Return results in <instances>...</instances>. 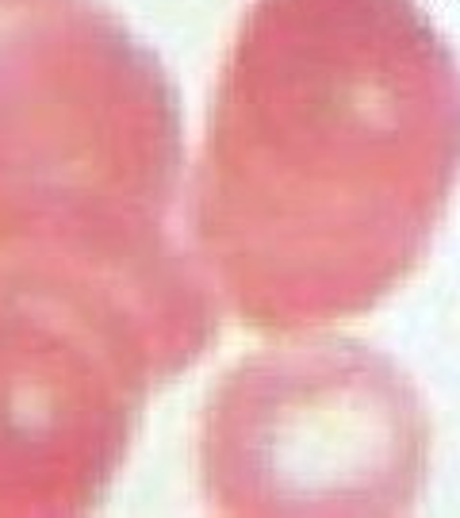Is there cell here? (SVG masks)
Listing matches in <instances>:
<instances>
[{"label":"cell","instance_id":"cell-2","mask_svg":"<svg viewBox=\"0 0 460 518\" xmlns=\"http://www.w3.org/2000/svg\"><path fill=\"white\" fill-rule=\"evenodd\" d=\"M188 177L172 77L96 0H0V242L34 261L150 258Z\"/></svg>","mask_w":460,"mask_h":518},{"label":"cell","instance_id":"cell-1","mask_svg":"<svg viewBox=\"0 0 460 518\" xmlns=\"http://www.w3.org/2000/svg\"><path fill=\"white\" fill-rule=\"evenodd\" d=\"M460 189V54L422 0H249L184 177L230 319L334 330L414 276Z\"/></svg>","mask_w":460,"mask_h":518},{"label":"cell","instance_id":"cell-4","mask_svg":"<svg viewBox=\"0 0 460 518\" xmlns=\"http://www.w3.org/2000/svg\"><path fill=\"white\" fill-rule=\"evenodd\" d=\"M430 411L395 357L330 330L276 334L207 388L196 483L218 514H402L430 480Z\"/></svg>","mask_w":460,"mask_h":518},{"label":"cell","instance_id":"cell-3","mask_svg":"<svg viewBox=\"0 0 460 518\" xmlns=\"http://www.w3.org/2000/svg\"><path fill=\"white\" fill-rule=\"evenodd\" d=\"M196 253L0 276V511H69L123 465L146 396L223 322Z\"/></svg>","mask_w":460,"mask_h":518}]
</instances>
